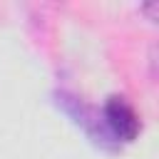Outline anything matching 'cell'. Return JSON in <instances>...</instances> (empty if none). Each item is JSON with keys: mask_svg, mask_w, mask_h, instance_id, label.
Instances as JSON below:
<instances>
[{"mask_svg": "<svg viewBox=\"0 0 159 159\" xmlns=\"http://www.w3.org/2000/svg\"><path fill=\"white\" fill-rule=\"evenodd\" d=\"M55 104H57L77 127H82V132H84L97 147H102V149H107V152H117V147H114L112 139L107 137V129H104L99 107H92V104H87L84 99H80L77 94L65 92V89H57V92H55Z\"/></svg>", "mask_w": 159, "mask_h": 159, "instance_id": "1", "label": "cell"}, {"mask_svg": "<svg viewBox=\"0 0 159 159\" xmlns=\"http://www.w3.org/2000/svg\"><path fill=\"white\" fill-rule=\"evenodd\" d=\"M99 112H102V122H104L107 137L112 139V144L117 149H122V144H132L139 137L142 117L132 107V102L127 97H119V94L107 97V102L102 104Z\"/></svg>", "mask_w": 159, "mask_h": 159, "instance_id": "2", "label": "cell"}]
</instances>
